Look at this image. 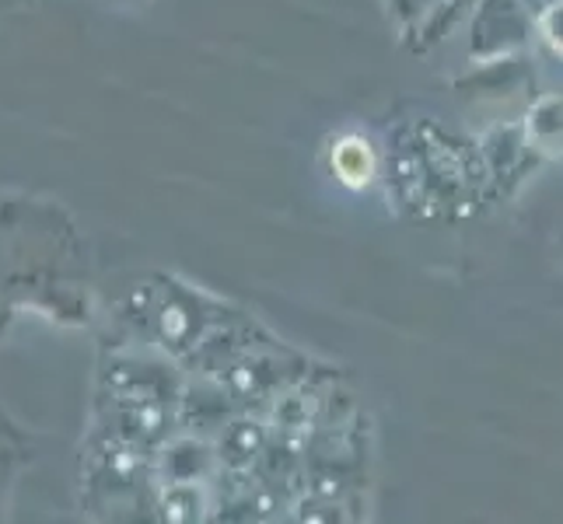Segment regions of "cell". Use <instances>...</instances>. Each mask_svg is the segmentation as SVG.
Listing matches in <instances>:
<instances>
[{"label": "cell", "instance_id": "2", "mask_svg": "<svg viewBox=\"0 0 563 524\" xmlns=\"http://www.w3.org/2000/svg\"><path fill=\"white\" fill-rule=\"evenodd\" d=\"M542 35H547V43L563 53V0H556V4L547 8V14H542Z\"/></svg>", "mask_w": 563, "mask_h": 524}, {"label": "cell", "instance_id": "1", "mask_svg": "<svg viewBox=\"0 0 563 524\" xmlns=\"http://www.w3.org/2000/svg\"><path fill=\"white\" fill-rule=\"evenodd\" d=\"M336 171L343 175V182H351V186H364L367 179H372V171H375V161H372V150H367L364 141H343L336 147Z\"/></svg>", "mask_w": 563, "mask_h": 524}]
</instances>
